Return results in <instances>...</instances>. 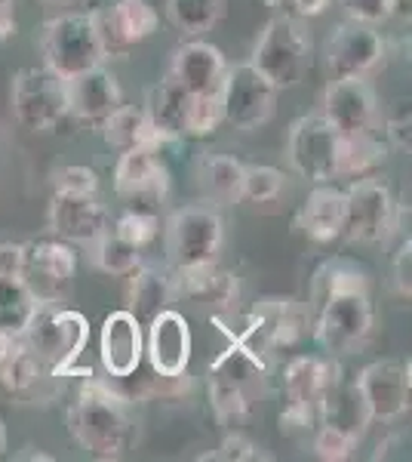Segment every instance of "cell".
Wrapping results in <instances>:
<instances>
[{
  "mask_svg": "<svg viewBox=\"0 0 412 462\" xmlns=\"http://www.w3.org/2000/svg\"><path fill=\"white\" fill-rule=\"evenodd\" d=\"M47 228L50 235L62 237L74 247H89L105 228H111V213L99 195H59V191H52Z\"/></svg>",
  "mask_w": 412,
  "mask_h": 462,
  "instance_id": "obj_21",
  "label": "cell"
},
{
  "mask_svg": "<svg viewBox=\"0 0 412 462\" xmlns=\"http://www.w3.org/2000/svg\"><path fill=\"white\" fill-rule=\"evenodd\" d=\"M191 324L182 311L163 309L145 324V361L154 374L179 376L188 374L191 364Z\"/></svg>",
  "mask_w": 412,
  "mask_h": 462,
  "instance_id": "obj_19",
  "label": "cell"
},
{
  "mask_svg": "<svg viewBox=\"0 0 412 462\" xmlns=\"http://www.w3.org/2000/svg\"><path fill=\"white\" fill-rule=\"evenodd\" d=\"M224 244V222L215 207L191 204L179 207L163 222V247L169 268H191L219 263Z\"/></svg>",
  "mask_w": 412,
  "mask_h": 462,
  "instance_id": "obj_6",
  "label": "cell"
},
{
  "mask_svg": "<svg viewBox=\"0 0 412 462\" xmlns=\"http://www.w3.org/2000/svg\"><path fill=\"white\" fill-rule=\"evenodd\" d=\"M385 16L409 25L412 19V0H385Z\"/></svg>",
  "mask_w": 412,
  "mask_h": 462,
  "instance_id": "obj_47",
  "label": "cell"
},
{
  "mask_svg": "<svg viewBox=\"0 0 412 462\" xmlns=\"http://www.w3.org/2000/svg\"><path fill=\"white\" fill-rule=\"evenodd\" d=\"M99 361L105 376H130L145 364V327L130 309H117L102 320Z\"/></svg>",
  "mask_w": 412,
  "mask_h": 462,
  "instance_id": "obj_22",
  "label": "cell"
},
{
  "mask_svg": "<svg viewBox=\"0 0 412 462\" xmlns=\"http://www.w3.org/2000/svg\"><path fill=\"white\" fill-rule=\"evenodd\" d=\"M19 32V22H16V6H0V43L13 41Z\"/></svg>",
  "mask_w": 412,
  "mask_h": 462,
  "instance_id": "obj_46",
  "label": "cell"
},
{
  "mask_svg": "<svg viewBox=\"0 0 412 462\" xmlns=\"http://www.w3.org/2000/svg\"><path fill=\"white\" fill-rule=\"evenodd\" d=\"M0 6H16V0H0Z\"/></svg>",
  "mask_w": 412,
  "mask_h": 462,
  "instance_id": "obj_52",
  "label": "cell"
},
{
  "mask_svg": "<svg viewBox=\"0 0 412 462\" xmlns=\"http://www.w3.org/2000/svg\"><path fill=\"white\" fill-rule=\"evenodd\" d=\"M22 339L52 376H74L89 342V320L59 300H34L32 315L22 327Z\"/></svg>",
  "mask_w": 412,
  "mask_h": 462,
  "instance_id": "obj_3",
  "label": "cell"
},
{
  "mask_svg": "<svg viewBox=\"0 0 412 462\" xmlns=\"http://www.w3.org/2000/svg\"><path fill=\"white\" fill-rule=\"evenodd\" d=\"M43 4H74V0H43Z\"/></svg>",
  "mask_w": 412,
  "mask_h": 462,
  "instance_id": "obj_51",
  "label": "cell"
},
{
  "mask_svg": "<svg viewBox=\"0 0 412 462\" xmlns=\"http://www.w3.org/2000/svg\"><path fill=\"white\" fill-rule=\"evenodd\" d=\"M10 111L25 133H52L69 121V89L47 65H32L13 74Z\"/></svg>",
  "mask_w": 412,
  "mask_h": 462,
  "instance_id": "obj_7",
  "label": "cell"
},
{
  "mask_svg": "<svg viewBox=\"0 0 412 462\" xmlns=\"http://www.w3.org/2000/svg\"><path fill=\"white\" fill-rule=\"evenodd\" d=\"M268 383V364L265 357L252 355L241 342L231 339V346L209 364L206 389L209 407L222 426L234 429L243 420H250L252 407L261 398Z\"/></svg>",
  "mask_w": 412,
  "mask_h": 462,
  "instance_id": "obj_4",
  "label": "cell"
},
{
  "mask_svg": "<svg viewBox=\"0 0 412 462\" xmlns=\"http://www.w3.org/2000/svg\"><path fill=\"white\" fill-rule=\"evenodd\" d=\"M89 19L105 59L130 56L160 28V13L151 0H111L108 6L89 10Z\"/></svg>",
  "mask_w": 412,
  "mask_h": 462,
  "instance_id": "obj_12",
  "label": "cell"
},
{
  "mask_svg": "<svg viewBox=\"0 0 412 462\" xmlns=\"http://www.w3.org/2000/svg\"><path fill=\"white\" fill-rule=\"evenodd\" d=\"M400 222V207L388 182L372 173L351 179L344 189V228L342 237L357 244H385Z\"/></svg>",
  "mask_w": 412,
  "mask_h": 462,
  "instance_id": "obj_9",
  "label": "cell"
},
{
  "mask_svg": "<svg viewBox=\"0 0 412 462\" xmlns=\"http://www.w3.org/2000/svg\"><path fill=\"white\" fill-rule=\"evenodd\" d=\"M41 53L43 65L62 80H74L96 65H105L89 13H65L50 19L41 32Z\"/></svg>",
  "mask_w": 412,
  "mask_h": 462,
  "instance_id": "obj_8",
  "label": "cell"
},
{
  "mask_svg": "<svg viewBox=\"0 0 412 462\" xmlns=\"http://www.w3.org/2000/svg\"><path fill=\"white\" fill-rule=\"evenodd\" d=\"M89 259L102 274L111 278H126L130 272H136L142 265V250L133 247L130 241H124L117 231L105 228L93 244H89Z\"/></svg>",
  "mask_w": 412,
  "mask_h": 462,
  "instance_id": "obj_34",
  "label": "cell"
},
{
  "mask_svg": "<svg viewBox=\"0 0 412 462\" xmlns=\"http://www.w3.org/2000/svg\"><path fill=\"white\" fill-rule=\"evenodd\" d=\"M298 228L314 244H333L344 228V189L335 182H317L298 210Z\"/></svg>",
  "mask_w": 412,
  "mask_h": 462,
  "instance_id": "obj_27",
  "label": "cell"
},
{
  "mask_svg": "<svg viewBox=\"0 0 412 462\" xmlns=\"http://www.w3.org/2000/svg\"><path fill=\"white\" fill-rule=\"evenodd\" d=\"M16 459H52V457H47V453H16Z\"/></svg>",
  "mask_w": 412,
  "mask_h": 462,
  "instance_id": "obj_50",
  "label": "cell"
},
{
  "mask_svg": "<svg viewBox=\"0 0 412 462\" xmlns=\"http://www.w3.org/2000/svg\"><path fill=\"white\" fill-rule=\"evenodd\" d=\"M191 102L194 96L185 93L176 80L163 78L157 80L154 87H148V96H145V115L151 121L154 133L167 143H179V139H188V121H191Z\"/></svg>",
  "mask_w": 412,
  "mask_h": 462,
  "instance_id": "obj_26",
  "label": "cell"
},
{
  "mask_svg": "<svg viewBox=\"0 0 412 462\" xmlns=\"http://www.w3.org/2000/svg\"><path fill=\"white\" fill-rule=\"evenodd\" d=\"M261 453H259V444L252 441L250 435H243V431H228L224 435V441L215 447L213 453H206V457H200V459H213V462H252V459H259Z\"/></svg>",
  "mask_w": 412,
  "mask_h": 462,
  "instance_id": "obj_41",
  "label": "cell"
},
{
  "mask_svg": "<svg viewBox=\"0 0 412 462\" xmlns=\"http://www.w3.org/2000/svg\"><path fill=\"white\" fill-rule=\"evenodd\" d=\"M320 422L348 431V435L357 438V441L366 435V429L372 426V420H370V410H366V401H363V394L357 389L354 379H348L344 374L333 379V385H329L324 392V398H320Z\"/></svg>",
  "mask_w": 412,
  "mask_h": 462,
  "instance_id": "obj_28",
  "label": "cell"
},
{
  "mask_svg": "<svg viewBox=\"0 0 412 462\" xmlns=\"http://www.w3.org/2000/svg\"><path fill=\"white\" fill-rule=\"evenodd\" d=\"M292 6H296V16L305 22V19L320 16L329 6V0H292Z\"/></svg>",
  "mask_w": 412,
  "mask_h": 462,
  "instance_id": "obj_48",
  "label": "cell"
},
{
  "mask_svg": "<svg viewBox=\"0 0 412 462\" xmlns=\"http://www.w3.org/2000/svg\"><path fill=\"white\" fill-rule=\"evenodd\" d=\"M126 302H130V311L145 327L154 315H160L163 309H169L176 302L172 272H160L157 265L142 263L136 272L126 274Z\"/></svg>",
  "mask_w": 412,
  "mask_h": 462,
  "instance_id": "obj_29",
  "label": "cell"
},
{
  "mask_svg": "<svg viewBox=\"0 0 412 462\" xmlns=\"http://www.w3.org/2000/svg\"><path fill=\"white\" fill-rule=\"evenodd\" d=\"M250 65L274 89H292L302 84L311 69V34L305 32L302 19H268L252 47Z\"/></svg>",
  "mask_w": 412,
  "mask_h": 462,
  "instance_id": "obj_5",
  "label": "cell"
},
{
  "mask_svg": "<svg viewBox=\"0 0 412 462\" xmlns=\"http://www.w3.org/2000/svg\"><path fill=\"white\" fill-rule=\"evenodd\" d=\"M409 130H412L409 102H397V108L385 117V143H388V148L409 152Z\"/></svg>",
  "mask_w": 412,
  "mask_h": 462,
  "instance_id": "obj_42",
  "label": "cell"
},
{
  "mask_svg": "<svg viewBox=\"0 0 412 462\" xmlns=\"http://www.w3.org/2000/svg\"><path fill=\"white\" fill-rule=\"evenodd\" d=\"M200 189L215 204H237L241 200V182H243V163L231 154H209L200 161L197 170Z\"/></svg>",
  "mask_w": 412,
  "mask_h": 462,
  "instance_id": "obj_32",
  "label": "cell"
},
{
  "mask_svg": "<svg viewBox=\"0 0 412 462\" xmlns=\"http://www.w3.org/2000/svg\"><path fill=\"white\" fill-rule=\"evenodd\" d=\"M25 247L22 244H0V278H22Z\"/></svg>",
  "mask_w": 412,
  "mask_h": 462,
  "instance_id": "obj_45",
  "label": "cell"
},
{
  "mask_svg": "<svg viewBox=\"0 0 412 462\" xmlns=\"http://www.w3.org/2000/svg\"><path fill=\"white\" fill-rule=\"evenodd\" d=\"M34 309V296L22 278H0V327L19 330L25 327L28 315Z\"/></svg>",
  "mask_w": 412,
  "mask_h": 462,
  "instance_id": "obj_35",
  "label": "cell"
},
{
  "mask_svg": "<svg viewBox=\"0 0 412 462\" xmlns=\"http://www.w3.org/2000/svg\"><path fill=\"white\" fill-rule=\"evenodd\" d=\"M320 117H324L339 136L376 130V124H379L376 89H372V84L366 78L329 80V87L324 93V106H320Z\"/></svg>",
  "mask_w": 412,
  "mask_h": 462,
  "instance_id": "obj_18",
  "label": "cell"
},
{
  "mask_svg": "<svg viewBox=\"0 0 412 462\" xmlns=\"http://www.w3.org/2000/svg\"><path fill=\"white\" fill-rule=\"evenodd\" d=\"M388 158V143L376 130L351 133L339 139V173L335 179H363L372 176Z\"/></svg>",
  "mask_w": 412,
  "mask_h": 462,
  "instance_id": "obj_31",
  "label": "cell"
},
{
  "mask_svg": "<svg viewBox=\"0 0 412 462\" xmlns=\"http://www.w3.org/2000/svg\"><path fill=\"white\" fill-rule=\"evenodd\" d=\"M311 333L324 355H354L370 342L376 311L370 296V272L348 256H333L311 281Z\"/></svg>",
  "mask_w": 412,
  "mask_h": 462,
  "instance_id": "obj_1",
  "label": "cell"
},
{
  "mask_svg": "<svg viewBox=\"0 0 412 462\" xmlns=\"http://www.w3.org/2000/svg\"><path fill=\"white\" fill-rule=\"evenodd\" d=\"M342 10L348 13V19L366 22V25H379L385 22V0H339Z\"/></svg>",
  "mask_w": 412,
  "mask_h": 462,
  "instance_id": "obj_44",
  "label": "cell"
},
{
  "mask_svg": "<svg viewBox=\"0 0 412 462\" xmlns=\"http://www.w3.org/2000/svg\"><path fill=\"white\" fill-rule=\"evenodd\" d=\"M277 93H280V89H274L268 84L250 62L228 65L224 84L219 89L222 124L234 126V130H241V133L259 130V126H265L271 121Z\"/></svg>",
  "mask_w": 412,
  "mask_h": 462,
  "instance_id": "obj_13",
  "label": "cell"
},
{
  "mask_svg": "<svg viewBox=\"0 0 412 462\" xmlns=\"http://www.w3.org/2000/svg\"><path fill=\"white\" fill-rule=\"evenodd\" d=\"M308 330H311L308 305L292 300V296H271V300H261L250 311L246 327L231 339L241 342L243 348H250L252 355L268 361V355L298 346Z\"/></svg>",
  "mask_w": 412,
  "mask_h": 462,
  "instance_id": "obj_10",
  "label": "cell"
},
{
  "mask_svg": "<svg viewBox=\"0 0 412 462\" xmlns=\"http://www.w3.org/2000/svg\"><path fill=\"white\" fill-rule=\"evenodd\" d=\"M219 126H222V102H219V96H194L191 121H188V139L213 136Z\"/></svg>",
  "mask_w": 412,
  "mask_h": 462,
  "instance_id": "obj_40",
  "label": "cell"
},
{
  "mask_svg": "<svg viewBox=\"0 0 412 462\" xmlns=\"http://www.w3.org/2000/svg\"><path fill=\"white\" fill-rule=\"evenodd\" d=\"M354 383L363 394L372 422L391 426V422L409 413V394H412L409 364L391 361V357L372 361L357 374Z\"/></svg>",
  "mask_w": 412,
  "mask_h": 462,
  "instance_id": "obj_17",
  "label": "cell"
},
{
  "mask_svg": "<svg viewBox=\"0 0 412 462\" xmlns=\"http://www.w3.org/2000/svg\"><path fill=\"white\" fill-rule=\"evenodd\" d=\"M105 145H111L114 152H133V148H163V139L154 133L151 121H148L145 108L121 106L105 117L99 126Z\"/></svg>",
  "mask_w": 412,
  "mask_h": 462,
  "instance_id": "obj_30",
  "label": "cell"
},
{
  "mask_svg": "<svg viewBox=\"0 0 412 462\" xmlns=\"http://www.w3.org/2000/svg\"><path fill=\"white\" fill-rule=\"evenodd\" d=\"M339 133L320 115H305L292 121L287 136V158L305 182H335L339 173Z\"/></svg>",
  "mask_w": 412,
  "mask_h": 462,
  "instance_id": "obj_14",
  "label": "cell"
},
{
  "mask_svg": "<svg viewBox=\"0 0 412 462\" xmlns=\"http://www.w3.org/2000/svg\"><path fill=\"white\" fill-rule=\"evenodd\" d=\"M65 89H69V121L89 126V130H99L105 117L124 106L121 84H117L114 71H108L105 65H96L74 80H65Z\"/></svg>",
  "mask_w": 412,
  "mask_h": 462,
  "instance_id": "obj_23",
  "label": "cell"
},
{
  "mask_svg": "<svg viewBox=\"0 0 412 462\" xmlns=\"http://www.w3.org/2000/svg\"><path fill=\"white\" fill-rule=\"evenodd\" d=\"M172 284H176V300L194 302L209 311H231L241 300V281L234 272L222 268L219 263L172 268Z\"/></svg>",
  "mask_w": 412,
  "mask_h": 462,
  "instance_id": "obj_24",
  "label": "cell"
},
{
  "mask_svg": "<svg viewBox=\"0 0 412 462\" xmlns=\"http://www.w3.org/2000/svg\"><path fill=\"white\" fill-rule=\"evenodd\" d=\"M25 247V265H22V281L32 290L34 300H59L65 302V293L74 284L78 274V250L74 244L62 241L56 235L34 237L22 244Z\"/></svg>",
  "mask_w": 412,
  "mask_h": 462,
  "instance_id": "obj_15",
  "label": "cell"
},
{
  "mask_svg": "<svg viewBox=\"0 0 412 462\" xmlns=\"http://www.w3.org/2000/svg\"><path fill=\"white\" fill-rule=\"evenodd\" d=\"M160 228H163L160 213L133 210V207H124V213L117 216L114 226H111V231H117L124 241H130L133 247H139V250L151 247V244L157 241V235H160Z\"/></svg>",
  "mask_w": 412,
  "mask_h": 462,
  "instance_id": "obj_36",
  "label": "cell"
},
{
  "mask_svg": "<svg viewBox=\"0 0 412 462\" xmlns=\"http://www.w3.org/2000/svg\"><path fill=\"white\" fill-rule=\"evenodd\" d=\"M52 191H59V195H99V173L87 163H65L52 173Z\"/></svg>",
  "mask_w": 412,
  "mask_h": 462,
  "instance_id": "obj_38",
  "label": "cell"
},
{
  "mask_svg": "<svg viewBox=\"0 0 412 462\" xmlns=\"http://www.w3.org/2000/svg\"><path fill=\"white\" fill-rule=\"evenodd\" d=\"M169 78L191 96H219L228 74V59L219 47L200 37H185L169 59Z\"/></svg>",
  "mask_w": 412,
  "mask_h": 462,
  "instance_id": "obj_20",
  "label": "cell"
},
{
  "mask_svg": "<svg viewBox=\"0 0 412 462\" xmlns=\"http://www.w3.org/2000/svg\"><path fill=\"white\" fill-rule=\"evenodd\" d=\"M69 431L93 459H124L139 441L136 404L87 370L69 404Z\"/></svg>",
  "mask_w": 412,
  "mask_h": 462,
  "instance_id": "obj_2",
  "label": "cell"
},
{
  "mask_svg": "<svg viewBox=\"0 0 412 462\" xmlns=\"http://www.w3.org/2000/svg\"><path fill=\"white\" fill-rule=\"evenodd\" d=\"M342 374L333 355H296L283 367V404L314 410L320 416V398Z\"/></svg>",
  "mask_w": 412,
  "mask_h": 462,
  "instance_id": "obj_25",
  "label": "cell"
},
{
  "mask_svg": "<svg viewBox=\"0 0 412 462\" xmlns=\"http://www.w3.org/2000/svg\"><path fill=\"white\" fill-rule=\"evenodd\" d=\"M10 450V431H6V420L0 416V457Z\"/></svg>",
  "mask_w": 412,
  "mask_h": 462,
  "instance_id": "obj_49",
  "label": "cell"
},
{
  "mask_svg": "<svg viewBox=\"0 0 412 462\" xmlns=\"http://www.w3.org/2000/svg\"><path fill=\"white\" fill-rule=\"evenodd\" d=\"M111 185H114V198L124 207L160 213V207L169 198L172 176L160 158V148H133V152H121Z\"/></svg>",
  "mask_w": 412,
  "mask_h": 462,
  "instance_id": "obj_11",
  "label": "cell"
},
{
  "mask_svg": "<svg viewBox=\"0 0 412 462\" xmlns=\"http://www.w3.org/2000/svg\"><path fill=\"white\" fill-rule=\"evenodd\" d=\"M224 16V0H167V19L182 37H204Z\"/></svg>",
  "mask_w": 412,
  "mask_h": 462,
  "instance_id": "obj_33",
  "label": "cell"
},
{
  "mask_svg": "<svg viewBox=\"0 0 412 462\" xmlns=\"http://www.w3.org/2000/svg\"><path fill=\"white\" fill-rule=\"evenodd\" d=\"M311 435H314L311 438L314 453H317L320 459H326V462L351 459V453H354V447H357V438H351L348 431H342V429L324 426V422H317V429H314Z\"/></svg>",
  "mask_w": 412,
  "mask_h": 462,
  "instance_id": "obj_39",
  "label": "cell"
},
{
  "mask_svg": "<svg viewBox=\"0 0 412 462\" xmlns=\"http://www.w3.org/2000/svg\"><path fill=\"white\" fill-rule=\"evenodd\" d=\"M391 284H394V293L400 296L403 302L412 300V241H409V237L400 244V250L394 253Z\"/></svg>",
  "mask_w": 412,
  "mask_h": 462,
  "instance_id": "obj_43",
  "label": "cell"
},
{
  "mask_svg": "<svg viewBox=\"0 0 412 462\" xmlns=\"http://www.w3.org/2000/svg\"><path fill=\"white\" fill-rule=\"evenodd\" d=\"M283 191V173L271 163H243V182H241V200L250 204H271Z\"/></svg>",
  "mask_w": 412,
  "mask_h": 462,
  "instance_id": "obj_37",
  "label": "cell"
},
{
  "mask_svg": "<svg viewBox=\"0 0 412 462\" xmlns=\"http://www.w3.org/2000/svg\"><path fill=\"white\" fill-rule=\"evenodd\" d=\"M388 43L376 32V25L348 19L326 37L324 43V62L333 80L344 78H370L372 71L385 62Z\"/></svg>",
  "mask_w": 412,
  "mask_h": 462,
  "instance_id": "obj_16",
  "label": "cell"
}]
</instances>
